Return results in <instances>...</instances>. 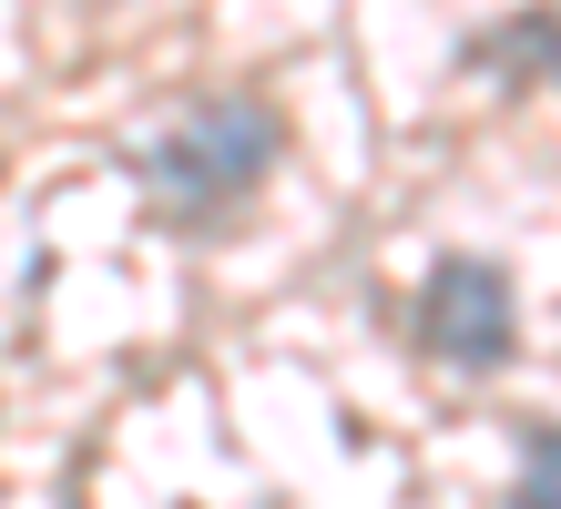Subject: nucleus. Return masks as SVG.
<instances>
[{
  "instance_id": "3",
  "label": "nucleus",
  "mask_w": 561,
  "mask_h": 509,
  "mask_svg": "<svg viewBox=\"0 0 561 509\" xmlns=\"http://www.w3.org/2000/svg\"><path fill=\"white\" fill-rule=\"evenodd\" d=\"M511 509H561V438H551V418L520 428V489H511Z\"/></svg>"
},
{
  "instance_id": "2",
  "label": "nucleus",
  "mask_w": 561,
  "mask_h": 509,
  "mask_svg": "<svg viewBox=\"0 0 561 509\" xmlns=\"http://www.w3.org/2000/svg\"><path fill=\"white\" fill-rule=\"evenodd\" d=\"M419 347L439 367H459V378H490L520 347V305H511L501 255H439V276L419 296Z\"/></svg>"
},
{
  "instance_id": "1",
  "label": "nucleus",
  "mask_w": 561,
  "mask_h": 509,
  "mask_svg": "<svg viewBox=\"0 0 561 509\" xmlns=\"http://www.w3.org/2000/svg\"><path fill=\"white\" fill-rule=\"evenodd\" d=\"M276 163V113L255 92H205L184 123H163L144 143V184L174 215H215V204L255 194V174Z\"/></svg>"
}]
</instances>
